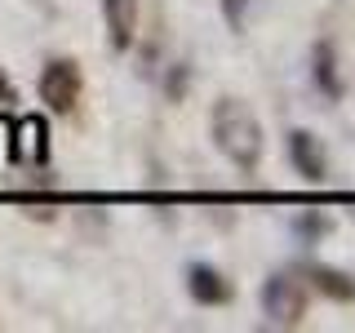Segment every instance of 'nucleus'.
I'll return each mask as SVG.
<instances>
[{
	"label": "nucleus",
	"instance_id": "1",
	"mask_svg": "<svg viewBox=\"0 0 355 333\" xmlns=\"http://www.w3.org/2000/svg\"><path fill=\"white\" fill-rule=\"evenodd\" d=\"M209 138H214V147L227 155L240 173H258L262 151H266L262 120L253 116L240 98H218V103H214V116H209Z\"/></svg>",
	"mask_w": 355,
	"mask_h": 333
},
{
	"label": "nucleus",
	"instance_id": "2",
	"mask_svg": "<svg viewBox=\"0 0 355 333\" xmlns=\"http://www.w3.org/2000/svg\"><path fill=\"white\" fill-rule=\"evenodd\" d=\"M262 316H266V325H275V329L302 325V316H306V284L297 280L293 271H275L271 280L262 284Z\"/></svg>",
	"mask_w": 355,
	"mask_h": 333
},
{
	"label": "nucleus",
	"instance_id": "3",
	"mask_svg": "<svg viewBox=\"0 0 355 333\" xmlns=\"http://www.w3.org/2000/svg\"><path fill=\"white\" fill-rule=\"evenodd\" d=\"M80 89H85V76H80V62L76 58H49L40 71V103L53 111V116H71L76 103H80Z\"/></svg>",
	"mask_w": 355,
	"mask_h": 333
},
{
	"label": "nucleus",
	"instance_id": "4",
	"mask_svg": "<svg viewBox=\"0 0 355 333\" xmlns=\"http://www.w3.org/2000/svg\"><path fill=\"white\" fill-rule=\"evenodd\" d=\"M288 160H293V169L306 178V182H324L329 178V155L320 147V138L311 129H293L288 133Z\"/></svg>",
	"mask_w": 355,
	"mask_h": 333
},
{
	"label": "nucleus",
	"instance_id": "5",
	"mask_svg": "<svg viewBox=\"0 0 355 333\" xmlns=\"http://www.w3.org/2000/svg\"><path fill=\"white\" fill-rule=\"evenodd\" d=\"M187 293L200 307H227L231 302V280L209 262H191L187 266Z\"/></svg>",
	"mask_w": 355,
	"mask_h": 333
},
{
	"label": "nucleus",
	"instance_id": "6",
	"mask_svg": "<svg viewBox=\"0 0 355 333\" xmlns=\"http://www.w3.org/2000/svg\"><path fill=\"white\" fill-rule=\"evenodd\" d=\"M138 0H103V22H107V44L116 53L133 49V36H138Z\"/></svg>",
	"mask_w": 355,
	"mask_h": 333
},
{
	"label": "nucleus",
	"instance_id": "7",
	"mask_svg": "<svg viewBox=\"0 0 355 333\" xmlns=\"http://www.w3.org/2000/svg\"><path fill=\"white\" fill-rule=\"evenodd\" d=\"M311 80H315V89L329 98V103H342L347 85H342V71H338V49H333V40L311 44Z\"/></svg>",
	"mask_w": 355,
	"mask_h": 333
},
{
	"label": "nucleus",
	"instance_id": "8",
	"mask_svg": "<svg viewBox=\"0 0 355 333\" xmlns=\"http://www.w3.org/2000/svg\"><path fill=\"white\" fill-rule=\"evenodd\" d=\"M302 275L320 298H329V302H355V275L342 271V266L311 262V266H302Z\"/></svg>",
	"mask_w": 355,
	"mask_h": 333
},
{
	"label": "nucleus",
	"instance_id": "9",
	"mask_svg": "<svg viewBox=\"0 0 355 333\" xmlns=\"http://www.w3.org/2000/svg\"><path fill=\"white\" fill-rule=\"evenodd\" d=\"M14 133H18L14 155H22V160H31V164L49 160V125H44V116H22Z\"/></svg>",
	"mask_w": 355,
	"mask_h": 333
},
{
	"label": "nucleus",
	"instance_id": "10",
	"mask_svg": "<svg viewBox=\"0 0 355 333\" xmlns=\"http://www.w3.org/2000/svg\"><path fill=\"white\" fill-rule=\"evenodd\" d=\"M333 214H324V209H302V214L293 218V231H297V240H306V244H320L324 236H333Z\"/></svg>",
	"mask_w": 355,
	"mask_h": 333
},
{
	"label": "nucleus",
	"instance_id": "11",
	"mask_svg": "<svg viewBox=\"0 0 355 333\" xmlns=\"http://www.w3.org/2000/svg\"><path fill=\"white\" fill-rule=\"evenodd\" d=\"M187 94H191V67L169 62V71H164V98L169 103H187Z\"/></svg>",
	"mask_w": 355,
	"mask_h": 333
},
{
	"label": "nucleus",
	"instance_id": "12",
	"mask_svg": "<svg viewBox=\"0 0 355 333\" xmlns=\"http://www.w3.org/2000/svg\"><path fill=\"white\" fill-rule=\"evenodd\" d=\"M249 5L253 0H222V18H227V27L236 31V36L244 31V22H249Z\"/></svg>",
	"mask_w": 355,
	"mask_h": 333
},
{
	"label": "nucleus",
	"instance_id": "13",
	"mask_svg": "<svg viewBox=\"0 0 355 333\" xmlns=\"http://www.w3.org/2000/svg\"><path fill=\"white\" fill-rule=\"evenodd\" d=\"M18 103V89H14V80H9L5 71H0V107H14Z\"/></svg>",
	"mask_w": 355,
	"mask_h": 333
}]
</instances>
